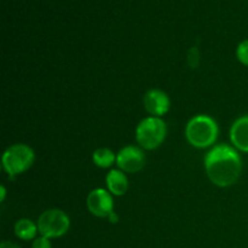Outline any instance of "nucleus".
I'll use <instances>...</instances> for the list:
<instances>
[{
  "instance_id": "nucleus-10",
  "label": "nucleus",
  "mask_w": 248,
  "mask_h": 248,
  "mask_svg": "<svg viewBox=\"0 0 248 248\" xmlns=\"http://www.w3.org/2000/svg\"><path fill=\"white\" fill-rule=\"evenodd\" d=\"M108 191L115 196H123L128 190V179L121 170H111L106 177Z\"/></svg>"
},
{
  "instance_id": "nucleus-13",
  "label": "nucleus",
  "mask_w": 248,
  "mask_h": 248,
  "mask_svg": "<svg viewBox=\"0 0 248 248\" xmlns=\"http://www.w3.org/2000/svg\"><path fill=\"white\" fill-rule=\"evenodd\" d=\"M236 57L241 64L248 67V39L241 41V43L237 45Z\"/></svg>"
},
{
  "instance_id": "nucleus-12",
  "label": "nucleus",
  "mask_w": 248,
  "mask_h": 248,
  "mask_svg": "<svg viewBox=\"0 0 248 248\" xmlns=\"http://www.w3.org/2000/svg\"><path fill=\"white\" fill-rule=\"evenodd\" d=\"M92 160L97 167L109 169L116 162V155L109 148H98L92 154Z\"/></svg>"
},
{
  "instance_id": "nucleus-1",
  "label": "nucleus",
  "mask_w": 248,
  "mask_h": 248,
  "mask_svg": "<svg viewBox=\"0 0 248 248\" xmlns=\"http://www.w3.org/2000/svg\"><path fill=\"white\" fill-rule=\"evenodd\" d=\"M205 170L207 177L215 186L228 188L234 186L241 176V156L232 145H215L206 154Z\"/></svg>"
},
{
  "instance_id": "nucleus-17",
  "label": "nucleus",
  "mask_w": 248,
  "mask_h": 248,
  "mask_svg": "<svg viewBox=\"0 0 248 248\" xmlns=\"http://www.w3.org/2000/svg\"><path fill=\"white\" fill-rule=\"evenodd\" d=\"M5 196H6V189H5L4 186H0V201H1V202H4Z\"/></svg>"
},
{
  "instance_id": "nucleus-15",
  "label": "nucleus",
  "mask_w": 248,
  "mask_h": 248,
  "mask_svg": "<svg viewBox=\"0 0 248 248\" xmlns=\"http://www.w3.org/2000/svg\"><path fill=\"white\" fill-rule=\"evenodd\" d=\"M193 60H194V67L193 68H196L199 65V51L196 47H193L190 50V52H189V57H188V61H189V64H191L193 63Z\"/></svg>"
},
{
  "instance_id": "nucleus-11",
  "label": "nucleus",
  "mask_w": 248,
  "mask_h": 248,
  "mask_svg": "<svg viewBox=\"0 0 248 248\" xmlns=\"http://www.w3.org/2000/svg\"><path fill=\"white\" fill-rule=\"evenodd\" d=\"M14 232L17 239L22 240V241H31V240H35L38 237L36 235H38L39 229L38 224H35L33 220L22 218L16 222Z\"/></svg>"
},
{
  "instance_id": "nucleus-6",
  "label": "nucleus",
  "mask_w": 248,
  "mask_h": 248,
  "mask_svg": "<svg viewBox=\"0 0 248 248\" xmlns=\"http://www.w3.org/2000/svg\"><path fill=\"white\" fill-rule=\"evenodd\" d=\"M86 206L92 216L108 218L114 212V201L110 193L103 188L93 189L86 199Z\"/></svg>"
},
{
  "instance_id": "nucleus-18",
  "label": "nucleus",
  "mask_w": 248,
  "mask_h": 248,
  "mask_svg": "<svg viewBox=\"0 0 248 248\" xmlns=\"http://www.w3.org/2000/svg\"><path fill=\"white\" fill-rule=\"evenodd\" d=\"M108 219L110 220L111 223H116V222H118V220H119V217H118V216L115 215V213L113 212V213H111L110 216H109V217H108Z\"/></svg>"
},
{
  "instance_id": "nucleus-2",
  "label": "nucleus",
  "mask_w": 248,
  "mask_h": 248,
  "mask_svg": "<svg viewBox=\"0 0 248 248\" xmlns=\"http://www.w3.org/2000/svg\"><path fill=\"white\" fill-rule=\"evenodd\" d=\"M217 123L208 115H196L189 120L186 127V137L189 144L199 149L212 147L218 138Z\"/></svg>"
},
{
  "instance_id": "nucleus-4",
  "label": "nucleus",
  "mask_w": 248,
  "mask_h": 248,
  "mask_svg": "<svg viewBox=\"0 0 248 248\" xmlns=\"http://www.w3.org/2000/svg\"><path fill=\"white\" fill-rule=\"evenodd\" d=\"M35 160L34 150L27 144H14L7 148L2 154V169L10 178L22 174L29 170Z\"/></svg>"
},
{
  "instance_id": "nucleus-5",
  "label": "nucleus",
  "mask_w": 248,
  "mask_h": 248,
  "mask_svg": "<svg viewBox=\"0 0 248 248\" xmlns=\"http://www.w3.org/2000/svg\"><path fill=\"white\" fill-rule=\"evenodd\" d=\"M39 234L47 239H58L64 236L70 228V219L67 213L58 208L47 210L38 219Z\"/></svg>"
},
{
  "instance_id": "nucleus-16",
  "label": "nucleus",
  "mask_w": 248,
  "mask_h": 248,
  "mask_svg": "<svg viewBox=\"0 0 248 248\" xmlns=\"http://www.w3.org/2000/svg\"><path fill=\"white\" fill-rule=\"evenodd\" d=\"M0 248H21V247L11 241H2L1 244H0Z\"/></svg>"
},
{
  "instance_id": "nucleus-7",
  "label": "nucleus",
  "mask_w": 248,
  "mask_h": 248,
  "mask_svg": "<svg viewBox=\"0 0 248 248\" xmlns=\"http://www.w3.org/2000/svg\"><path fill=\"white\" fill-rule=\"evenodd\" d=\"M145 165V156L140 147L127 145L124 147L116 155V166L125 173L140 172Z\"/></svg>"
},
{
  "instance_id": "nucleus-9",
  "label": "nucleus",
  "mask_w": 248,
  "mask_h": 248,
  "mask_svg": "<svg viewBox=\"0 0 248 248\" xmlns=\"http://www.w3.org/2000/svg\"><path fill=\"white\" fill-rule=\"evenodd\" d=\"M230 142L237 152L248 154V115L240 116L230 127Z\"/></svg>"
},
{
  "instance_id": "nucleus-14",
  "label": "nucleus",
  "mask_w": 248,
  "mask_h": 248,
  "mask_svg": "<svg viewBox=\"0 0 248 248\" xmlns=\"http://www.w3.org/2000/svg\"><path fill=\"white\" fill-rule=\"evenodd\" d=\"M31 248H52L50 239L45 236H38L35 240H33Z\"/></svg>"
},
{
  "instance_id": "nucleus-3",
  "label": "nucleus",
  "mask_w": 248,
  "mask_h": 248,
  "mask_svg": "<svg viewBox=\"0 0 248 248\" xmlns=\"http://www.w3.org/2000/svg\"><path fill=\"white\" fill-rule=\"evenodd\" d=\"M167 127L161 118L149 116L138 124L136 128V140L142 149L154 150L164 143Z\"/></svg>"
},
{
  "instance_id": "nucleus-8",
  "label": "nucleus",
  "mask_w": 248,
  "mask_h": 248,
  "mask_svg": "<svg viewBox=\"0 0 248 248\" xmlns=\"http://www.w3.org/2000/svg\"><path fill=\"white\" fill-rule=\"evenodd\" d=\"M143 103H144L145 110L152 116H156V118H161L162 115L169 113L170 107H171V101L166 92L157 89L149 90L144 94Z\"/></svg>"
}]
</instances>
